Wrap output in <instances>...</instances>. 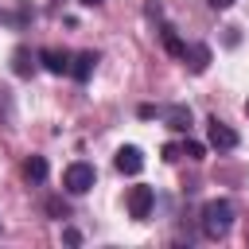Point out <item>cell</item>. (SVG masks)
I'll return each mask as SVG.
<instances>
[{"mask_svg": "<svg viewBox=\"0 0 249 249\" xmlns=\"http://www.w3.org/2000/svg\"><path fill=\"white\" fill-rule=\"evenodd\" d=\"M230 226H233V202L210 198V202L202 206V233H206L210 241H218V237L230 233Z\"/></svg>", "mask_w": 249, "mask_h": 249, "instance_id": "cell-1", "label": "cell"}, {"mask_svg": "<svg viewBox=\"0 0 249 249\" xmlns=\"http://www.w3.org/2000/svg\"><path fill=\"white\" fill-rule=\"evenodd\" d=\"M93 179H97V171H93V163H86V160H74V163L62 171V187H66L70 195H86V191L93 187Z\"/></svg>", "mask_w": 249, "mask_h": 249, "instance_id": "cell-2", "label": "cell"}, {"mask_svg": "<svg viewBox=\"0 0 249 249\" xmlns=\"http://www.w3.org/2000/svg\"><path fill=\"white\" fill-rule=\"evenodd\" d=\"M206 144L218 148V152H230V148H237V132H233L226 121L210 117V121H206Z\"/></svg>", "mask_w": 249, "mask_h": 249, "instance_id": "cell-3", "label": "cell"}, {"mask_svg": "<svg viewBox=\"0 0 249 249\" xmlns=\"http://www.w3.org/2000/svg\"><path fill=\"white\" fill-rule=\"evenodd\" d=\"M156 117H160L171 132H187V128H191V109H187V105H156Z\"/></svg>", "mask_w": 249, "mask_h": 249, "instance_id": "cell-4", "label": "cell"}, {"mask_svg": "<svg viewBox=\"0 0 249 249\" xmlns=\"http://www.w3.org/2000/svg\"><path fill=\"white\" fill-rule=\"evenodd\" d=\"M152 206H156V191H152V187H132V191H128V214H132L136 222H144V218L152 214Z\"/></svg>", "mask_w": 249, "mask_h": 249, "instance_id": "cell-5", "label": "cell"}, {"mask_svg": "<svg viewBox=\"0 0 249 249\" xmlns=\"http://www.w3.org/2000/svg\"><path fill=\"white\" fill-rule=\"evenodd\" d=\"M113 163H117L121 175H140V167H144V152H140L136 144H124V148H117Z\"/></svg>", "mask_w": 249, "mask_h": 249, "instance_id": "cell-6", "label": "cell"}, {"mask_svg": "<svg viewBox=\"0 0 249 249\" xmlns=\"http://www.w3.org/2000/svg\"><path fill=\"white\" fill-rule=\"evenodd\" d=\"M183 62H187V70H191V74H202V70L210 66V47H206V43H187Z\"/></svg>", "mask_w": 249, "mask_h": 249, "instance_id": "cell-7", "label": "cell"}, {"mask_svg": "<svg viewBox=\"0 0 249 249\" xmlns=\"http://www.w3.org/2000/svg\"><path fill=\"white\" fill-rule=\"evenodd\" d=\"M39 62H43L51 74H70V54L58 51V47H43V51H39Z\"/></svg>", "mask_w": 249, "mask_h": 249, "instance_id": "cell-8", "label": "cell"}, {"mask_svg": "<svg viewBox=\"0 0 249 249\" xmlns=\"http://www.w3.org/2000/svg\"><path fill=\"white\" fill-rule=\"evenodd\" d=\"M93 66H97V51H82V54L70 58V78H74V82H89Z\"/></svg>", "mask_w": 249, "mask_h": 249, "instance_id": "cell-9", "label": "cell"}, {"mask_svg": "<svg viewBox=\"0 0 249 249\" xmlns=\"http://www.w3.org/2000/svg\"><path fill=\"white\" fill-rule=\"evenodd\" d=\"M35 62H39V54H31L27 47H16V51H12V70H16L19 78H31V74H35Z\"/></svg>", "mask_w": 249, "mask_h": 249, "instance_id": "cell-10", "label": "cell"}, {"mask_svg": "<svg viewBox=\"0 0 249 249\" xmlns=\"http://www.w3.org/2000/svg\"><path fill=\"white\" fill-rule=\"evenodd\" d=\"M160 39H163V51L167 54H175V58H183V51H187V43L175 35V27H160Z\"/></svg>", "mask_w": 249, "mask_h": 249, "instance_id": "cell-11", "label": "cell"}, {"mask_svg": "<svg viewBox=\"0 0 249 249\" xmlns=\"http://www.w3.org/2000/svg\"><path fill=\"white\" fill-rule=\"evenodd\" d=\"M23 175H27L31 183H43V179H47V160H43V156H27V160H23Z\"/></svg>", "mask_w": 249, "mask_h": 249, "instance_id": "cell-12", "label": "cell"}, {"mask_svg": "<svg viewBox=\"0 0 249 249\" xmlns=\"http://www.w3.org/2000/svg\"><path fill=\"white\" fill-rule=\"evenodd\" d=\"M183 156H187V160H206V144H198V140H183Z\"/></svg>", "mask_w": 249, "mask_h": 249, "instance_id": "cell-13", "label": "cell"}, {"mask_svg": "<svg viewBox=\"0 0 249 249\" xmlns=\"http://www.w3.org/2000/svg\"><path fill=\"white\" fill-rule=\"evenodd\" d=\"M47 210H51L54 218H70V206H66L62 198H47Z\"/></svg>", "mask_w": 249, "mask_h": 249, "instance_id": "cell-14", "label": "cell"}, {"mask_svg": "<svg viewBox=\"0 0 249 249\" xmlns=\"http://www.w3.org/2000/svg\"><path fill=\"white\" fill-rule=\"evenodd\" d=\"M160 156H163L167 163H175V160L183 156V144H163V148H160Z\"/></svg>", "mask_w": 249, "mask_h": 249, "instance_id": "cell-15", "label": "cell"}, {"mask_svg": "<svg viewBox=\"0 0 249 249\" xmlns=\"http://www.w3.org/2000/svg\"><path fill=\"white\" fill-rule=\"evenodd\" d=\"M62 237H66V245H78V241H82V233H78V230H62Z\"/></svg>", "mask_w": 249, "mask_h": 249, "instance_id": "cell-16", "label": "cell"}, {"mask_svg": "<svg viewBox=\"0 0 249 249\" xmlns=\"http://www.w3.org/2000/svg\"><path fill=\"white\" fill-rule=\"evenodd\" d=\"M206 4H210V8H214V12H226V8H230V4H233V0H206Z\"/></svg>", "mask_w": 249, "mask_h": 249, "instance_id": "cell-17", "label": "cell"}, {"mask_svg": "<svg viewBox=\"0 0 249 249\" xmlns=\"http://www.w3.org/2000/svg\"><path fill=\"white\" fill-rule=\"evenodd\" d=\"M82 4H86V8H97V4H101V0H82Z\"/></svg>", "mask_w": 249, "mask_h": 249, "instance_id": "cell-18", "label": "cell"}, {"mask_svg": "<svg viewBox=\"0 0 249 249\" xmlns=\"http://www.w3.org/2000/svg\"><path fill=\"white\" fill-rule=\"evenodd\" d=\"M245 113H249V101H245Z\"/></svg>", "mask_w": 249, "mask_h": 249, "instance_id": "cell-19", "label": "cell"}]
</instances>
